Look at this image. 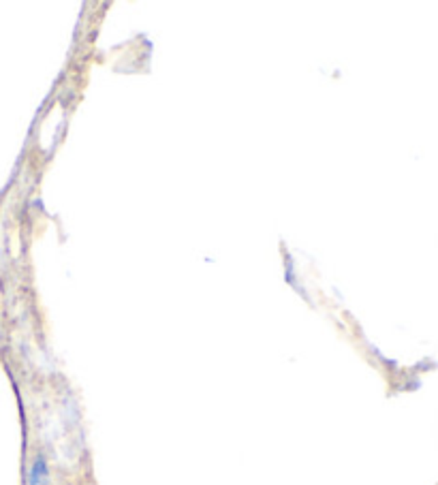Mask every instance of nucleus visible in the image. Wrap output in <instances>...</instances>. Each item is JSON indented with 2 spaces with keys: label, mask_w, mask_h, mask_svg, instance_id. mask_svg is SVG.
<instances>
[{
  "label": "nucleus",
  "mask_w": 438,
  "mask_h": 485,
  "mask_svg": "<svg viewBox=\"0 0 438 485\" xmlns=\"http://www.w3.org/2000/svg\"><path fill=\"white\" fill-rule=\"evenodd\" d=\"M50 483V468L43 456H39L28 472V485H48Z\"/></svg>",
  "instance_id": "obj_1"
}]
</instances>
